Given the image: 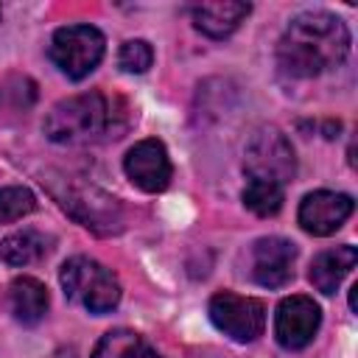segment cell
<instances>
[{
	"label": "cell",
	"mask_w": 358,
	"mask_h": 358,
	"mask_svg": "<svg viewBox=\"0 0 358 358\" xmlns=\"http://www.w3.org/2000/svg\"><path fill=\"white\" fill-rule=\"evenodd\" d=\"M350 53V31L330 11H305L294 17L277 45V64L285 76L313 78L338 67Z\"/></svg>",
	"instance_id": "6da1fadb"
},
{
	"label": "cell",
	"mask_w": 358,
	"mask_h": 358,
	"mask_svg": "<svg viewBox=\"0 0 358 358\" xmlns=\"http://www.w3.org/2000/svg\"><path fill=\"white\" fill-rule=\"evenodd\" d=\"M109 123H112L109 101L101 92H81L53 103L42 129L48 140L73 145V143H87L101 137L109 129Z\"/></svg>",
	"instance_id": "7a4b0ae2"
},
{
	"label": "cell",
	"mask_w": 358,
	"mask_h": 358,
	"mask_svg": "<svg viewBox=\"0 0 358 358\" xmlns=\"http://www.w3.org/2000/svg\"><path fill=\"white\" fill-rule=\"evenodd\" d=\"M59 282L64 288V296L78 302L81 308H87L90 313L101 316L117 308L120 302V282L117 277L98 260L76 255L70 260H64L62 271H59Z\"/></svg>",
	"instance_id": "3957f363"
},
{
	"label": "cell",
	"mask_w": 358,
	"mask_h": 358,
	"mask_svg": "<svg viewBox=\"0 0 358 358\" xmlns=\"http://www.w3.org/2000/svg\"><path fill=\"white\" fill-rule=\"evenodd\" d=\"M106 39L95 25H64L50 39L53 64L73 81L87 78L103 59Z\"/></svg>",
	"instance_id": "277c9868"
},
{
	"label": "cell",
	"mask_w": 358,
	"mask_h": 358,
	"mask_svg": "<svg viewBox=\"0 0 358 358\" xmlns=\"http://www.w3.org/2000/svg\"><path fill=\"white\" fill-rule=\"evenodd\" d=\"M243 171L249 179H268L285 187L296 176V157L288 137L274 126L257 129L246 143Z\"/></svg>",
	"instance_id": "5b68a950"
},
{
	"label": "cell",
	"mask_w": 358,
	"mask_h": 358,
	"mask_svg": "<svg viewBox=\"0 0 358 358\" xmlns=\"http://www.w3.org/2000/svg\"><path fill=\"white\" fill-rule=\"evenodd\" d=\"M210 322L232 341H255L266 327V308L255 296L221 291L210 299Z\"/></svg>",
	"instance_id": "8992f818"
},
{
	"label": "cell",
	"mask_w": 358,
	"mask_h": 358,
	"mask_svg": "<svg viewBox=\"0 0 358 358\" xmlns=\"http://www.w3.org/2000/svg\"><path fill=\"white\" fill-rule=\"evenodd\" d=\"M322 324V310L310 296H285L277 305V316H274V336L280 341V347L285 350H302L313 341L316 330Z\"/></svg>",
	"instance_id": "52a82bcc"
},
{
	"label": "cell",
	"mask_w": 358,
	"mask_h": 358,
	"mask_svg": "<svg viewBox=\"0 0 358 358\" xmlns=\"http://www.w3.org/2000/svg\"><path fill=\"white\" fill-rule=\"evenodd\" d=\"M123 171L145 193L165 190L171 182V159H168L165 145L154 137L134 143L123 157Z\"/></svg>",
	"instance_id": "ba28073f"
},
{
	"label": "cell",
	"mask_w": 358,
	"mask_h": 358,
	"mask_svg": "<svg viewBox=\"0 0 358 358\" xmlns=\"http://www.w3.org/2000/svg\"><path fill=\"white\" fill-rule=\"evenodd\" d=\"M296 246L285 238L268 235L252 246V277L263 288H282L294 277Z\"/></svg>",
	"instance_id": "9c48e42d"
},
{
	"label": "cell",
	"mask_w": 358,
	"mask_h": 358,
	"mask_svg": "<svg viewBox=\"0 0 358 358\" xmlns=\"http://www.w3.org/2000/svg\"><path fill=\"white\" fill-rule=\"evenodd\" d=\"M352 196L333 190H313L299 204V224L310 235H333L352 215Z\"/></svg>",
	"instance_id": "30bf717a"
},
{
	"label": "cell",
	"mask_w": 358,
	"mask_h": 358,
	"mask_svg": "<svg viewBox=\"0 0 358 358\" xmlns=\"http://www.w3.org/2000/svg\"><path fill=\"white\" fill-rule=\"evenodd\" d=\"M62 207L78 218L84 227L95 232H117L120 229V207L112 196L95 190V187H81V190H67L62 196Z\"/></svg>",
	"instance_id": "8fae6325"
},
{
	"label": "cell",
	"mask_w": 358,
	"mask_h": 358,
	"mask_svg": "<svg viewBox=\"0 0 358 358\" xmlns=\"http://www.w3.org/2000/svg\"><path fill=\"white\" fill-rule=\"evenodd\" d=\"M355 263H358V252L350 243L336 246V249H324V252H319L313 257L308 277H310V282H313L316 291H322L324 296H330V294H336V288L352 271Z\"/></svg>",
	"instance_id": "7c38bea8"
},
{
	"label": "cell",
	"mask_w": 358,
	"mask_h": 358,
	"mask_svg": "<svg viewBox=\"0 0 358 358\" xmlns=\"http://www.w3.org/2000/svg\"><path fill=\"white\" fill-rule=\"evenodd\" d=\"M249 11H252L249 3H235V0L201 3L193 8V25L210 39H224L249 17Z\"/></svg>",
	"instance_id": "4fadbf2b"
},
{
	"label": "cell",
	"mask_w": 358,
	"mask_h": 358,
	"mask_svg": "<svg viewBox=\"0 0 358 358\" xmlns=\"http://www.w3.org/2000/svg\"><path fill=\"white\" fill-rule=\"evenodd\" d=\"M8 305L20 324H36L48 313V291L36 277H17L8 285Z\"/></svg>",
	"instance_id": "5bb4252c"
},
{
	"label": "cell",
	"mask_w": 358,
	"mask_h": 358,
	"mask_svg": "<svg viewBox=\"0 0 358 358\" xmlns=\"http://www.w3.org/2000/svg\"><path fill=\"white\" fill-rule=\"evenodd\" d=\"M50 243H53V238L39 229H20L0 241V260L8 266L36 263L39 257H45L50 252Z\"/></svg>",
	"instance_id": "9a60e30c"
},
{
	"label": "cell",
	"mask_w": 358,
	"mask_h": 358,
	"mask_svg": "<svg viewBox=\"0 0 358 358\" xmlns=\"http://www.w3.org/2000/svg\"><path fill=\"white\" fill-rule=\"evenodd\" d=\"M92 358H162V355L134 330L117 327L101 336Z\"/></svg>",
	"instance_id": "2e32d148"
},
{
	"label": "cell",
	"mask_w": 358,
	"mask_h": 358,
	"mask_svg": "<svg viewBox=\"0 0 358 358\" xmlns=\"http://www.w3.org/2000/svg\"><path fill=\"white\" fill-rule=\"evenodd\" d=\"M285 201V187L277 185V182H268V179H249L246 187H243V204L246 210H252L255 215H277L280 207Z\"/></svg>",
	"instance_id": "e0dca14e"
},
{
	"label": "cell",
	"mask_w": 358,
	"mask_h": 358,
	"mask_svg": "<svg viewBox=\"0 0 358 358\" xmlns=\"http://www.w3.org/2000/svg\"><path fill=\"white\" fill-rule=\"evenodd\" d=\"M34 210H36V196L28 187H20V185L0 187V224L17 221Z\"/></svg>",
	"instance_id": "ac0fdd59"
},
{
	"label": "cell",
	"mask_w": 358,
	"mask_h": 358,
	"mask_svg": "<svg viewBox=\"0 0 358 358\" xmlns=\"http://www.w3.org/2000/svg\"><path fill=\"white\" fill-rule=\"evenodd\" d=\"M154 62V50L145 39H129L120 45V53H117V64L126 70V73H145Z\"/></svg>",
	"instance_id": "d6986e66"
}]
</instances>
